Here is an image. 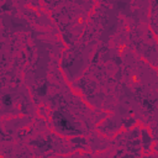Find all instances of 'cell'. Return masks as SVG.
Wrapping results in <instances>:
<instances>
[{"label": "cell", "mask_w": 158, "mask_h": 158, "mask_svg": "<svg viewBox=\"0 0 158 158\" xmlns=\"http://www.w3.org/2000/svg\"><path fill=\"white\" fill-rule=\"evenodd\" d=\"M52 121L54 130L58 133L65 135V136H74V135H80L81 130L80 126L75 122L74 117H72L65 110H57L52 115Z\"/></svg>", "instance_id": "1"}, {"label": "cell", "mask_w": 158, "mask_h": 158, "mask_svg": "<svg viewBox=\"0 0 158 158\" xmlns=\"http://www.w3.org/2000/svg\"><path fill=\"white\" fill-rule=\"evenodd\" d=\"M141 137H142V144H143V151L147 153V152H149L151 151V148H152V136L149 135V132L144 128V130H142V132H141Z\"/></svg>", "instance_id": "2"}, {"label": "cell", "mask_w": 158, "mask_h": 158, "mask_svg": "<svg viewBox=\"0 0 158 158\" xmlns=\"http://www.w3.org/2000/svg\"><path fill=\"white\" fill-rule=\"evenodd\" d=\"M135 120L132 117H126V118H122V126L125 128H131L132 125H135Z\"/></svg>", "instance_id": "3"}, {"label": "cell", "mask_w": 158, "mask_h": 158, "mask_svg": "<svg viewBox=\"0 0 158 158\" xmlns=\"http://www.w3.org/2000/svg\"><path fill=\"white\" fill-rule=\"evenodd\" d=\"M11 104H12L11 95H10V94H5V95L2 96V105H4V107H10Z\"/></svg>", "instance_id": "4"}, {"label": "cell", "mask_w": 158, "mask_h": 158, "mask_svg": "<svg viewBox=\"0 0 158 158\" xmlns=\"http://www.w3.org/2000/svg\"><path fill=\"white\" fill-rule=\"evenodd\" d=\"M153 148H154V151H156V152H158V143H156V144L153 146Z\"/></svg>", "instance_id": "5"}]
</instances>
